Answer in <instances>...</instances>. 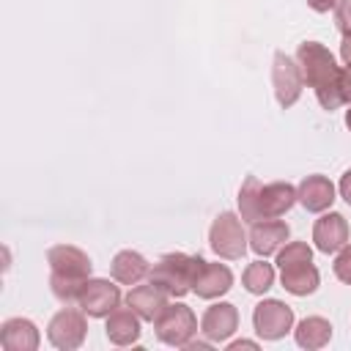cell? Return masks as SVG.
<instances>
[{"instance_id": "cell-1", "label": "cell", "mask_w": 351, "mask_h": 351, "mask_svg": "<svg viewBox=\"0 0 351 351\" xmlns=\"http://www.w3.org/2000/svg\"><path fill=\"white\" fill-rule=\"evenodd\" d=\"M293 203H296V186L288 181L261 184L255 176H247L239 189V217L250 225L258 219L282 217Z\"/></svg>"}, {"instance_id": "cell-2", "label": "cell", "mask_w": 351, "mask_h": 351, "mask_svg": "<svg viewBox=\"0 0 351 351\" xmlns=\"http://www.w3.org/2000/svg\"><path fill=\"white\" fill-rule=\"evenodd\" d=\"M296 63L302 69V80L315 90L321 107L329 110V112L337 110L343 101H340V93H337L340 66L335 63V55L318 41H304L296 49Z\"/></svg>"}, {"instance_id": "cell-3", "label": "cell", "mask_w": 351, "mask_h": 351, "mask_svg": "<svg viewBox=\"0 0 351 351\" xmlns=\"http://www.w3.org/2000/svg\"><path fill=\"white\" fill-rule=\"evenodd\" d=\"M47 263L52 269L49 288L60 302H77L85 280L90 277V258L71 244H55L47 250Z\"/></svg>"}, {"instance_id": "cell-4", "label": "cell", "mask_w": 351, "mask_h": 351, "mask_svg": "<svg viewBox=\"0 0 351 351\" xmlns=\"http://www.w3.org/2000/svg\"><path fill=\"white\" fill-rule=\"evenodd\" d=\"M203 263H206V261H203L200 255L167 252V255H162V258L154 263V269L148 271V280H151L154 285H159L167 296L181 299V296H186V293L192 291L195 277H197V271L203 269Z\"/></svg>"}, {"instance_id": "cell-5", "label": "cell", "mask_w": 351, "mask_h": 351, "mask_svg": "<svg viewBox=\"0 0 351 351\" xmlns=\"http://www.w3.org/2000/svg\"><path fill=\"white\" fill-rule=\"evenodd\" d=\"M241 222L244 219L239 214H233V211H222V214L214 217V222L208 228V244H211V250L219 258L236 261V258H241L247 252L250 236L244 233V225Z\"/></svg>"}, {"instance_id": "cell-6", "label": "cell", "mask_w": 351, "mask_h": 351, "mask_svg": "<svg viewBox=\"0 0 351 351\" xmlns=\"http://www.w3.org/2000/svg\"><path fill=\"white\" fill-rule=\"evenodd\" d=\"M154 329H156V337L165 343V346H173V348H184L195 335H197V318L192 313V307L176 302V304H165V310L156 315L154 321Z\"/></svg>"}, {"instance_id": "cell-7", "label": "cell", "mask_w": 351, "mask_h": 351, "mask_svg": "<svg viewBox=\"0 0 351 351\" xmlns=\"http://www.w3.org/2000/svg\"><path fill=\"white\" fill-rule=\"evenodd\" d=\"M77 307L90 318H107L112 310L121 307V288L110 280L88 277L77 296Z\"/></svg>"}, {"instance_id": "cell-8", "label": "cell", "mask_w": 351, "mask_h": 351, "mask_svg": "<svg viewBox=\"0 0 351 351\" xmlns=\"http://www.w3.org/2000/svg\"><path fill=\"white\" fill-rule=\"evenodd\" d=\"M85 335H88V321H85V313L82 310H74V307H63L52 315L49 326H47V337L55 348L60 351H74L85 343Z\"/></svg>"}, {"instance_id": "cell-9", "label": "cell", "mask_w": 351, "mask_h": 351, "mask_svg": "<svg viewBox=\"0 0 351 351\" xmlns=\"http://www.w3.org/2000/svg\"><path fill=\"white\" fill-rule=\"evenodd\" d=\"M252 326L263 340H280L293 329V310L280 299H263L252 310Z\"/></svg>"}, {"instance_id": "cell-10", "label": "cell", "mask_w": 351, "mask_h": 351, "mask_svg": "<svg viewBox=\"0 0 351 351\" xmlns=\"http://www.w3.org/2000/svg\"><path fill=\"white\" fill-rule=\"evenodd\" d=\"M271 85H274V96L280 101V107H291L296 104V99L302 96V69L299 63H293L285 52H274V66H271Z\"/></svg>"}, {"instance_id": "cell-11", "label": "cell", "mask_w": 351, "mask_h": 351, "mask_svg": "<svg viewBox=\"0 0 351 351\" xmlns=\"http://www.w3.org/2000/svg\"><path fill=\"white\" fill-rule=\"evenodd\" d=\"M239 329V310L230 302H217L211 304L203 318H200V332L206 335V340L211 343H225L233 332Z\"/></svg>"}, {"instance_id": "cell-12", "label": "cell", "mask_w": 351, "mask_h": 351, "mask_svg": "<svg viewBox=\"0 0 351 351\" xmlns=\"http://www.w3.org/2000/svg\"><path fill=\"white\" fill-rule=\"evenodd\" d=\"M288 236H291V228L282 219H277V217L258 219V222H252V230H250V250L261 258H269L288 241Z\"/></svg>"}, {"instance_id": "cell-13", "label": "cell", "mask_w": 351, "mask_h": 351, "mask_svg": "<svg viewBox=\"0 0 351 351\" xmlns=\"http://www.w3.org/2000/svg\"><path fill=\"white\" fill-rule=\"evenodd\" d=\"M313 241L326 255L343 250L348 244V222H346V217L337 214V211H329L321 219H315V225H313Z\"/></svg>"}, {"instance_id": "cell-14", "label": "cell", "mask_w": 351, "mask_h": 351, "mask_svg": "<svg viewBox=\"0 0 351 351\" xmlns=\"http://www.w3.org/2000/svg\"><path fill=\"white\" fill-rule=\"evenodd\" d=\"M296 200L313 211V214H321L326 211L332 203H335V184L321 176V173H313V176H304L302 184L296 186Z\"/></svg>"}, {"instance_id": "cell-15", "label": "cell", "mask_w": 351, "mask_h": 351, "mask_svg": "<svg viewBox=\"0 0 351 351\" xmlns=\"http://www.w3.org/2000/svg\"><path fill=\"white\" fill-rule=\"evenodd\" d=\"M230 288H233V271L225 263H208L206 261L195 277L192 293H197L200 299H219Z\"/></svg>"}, {"instance_id": "cell-16", "label": "cell", "mask_w": 351, "mask_h": 351, "mask_svg": "<svg viewBox=\"0 0 351 351\" xmlns=\"http://www.w3.org/2000/svg\"><path fill=\"white\" fill-rule=\"evenodd\" d=\"M41 335L30 318H8L0 326V346L5 351H36Z\"/></svg>"}, {"instance_id": "cell-17", "label": "cell", "mask_w": 351, "mask_h": 351, "mask_svg": "<svg viewBox=\"0 0 351 351\" xmlns=\"http://www.w3.org/2000/svg\"><path fill=\"white\" fill-rule=\"evenodd\" d=\"M140 315L126 304V307H118V310H112L110 315H107V326H104V332H107V340L110 343H115V346H132V343H137L140 340Z\"/></svg>"}, {"instance_id": "cell-18", "label": "cell", "mask_w": 351, "mask_h": 351, "mask_svg": "<svg viewBox=\"0 0 351 351\" xmlns=\"http://www.w3.org/2000/svg\"><path fill=\"white\" fill-rule=\"evenodd\" d=\"M126 304L143 318V321H156V315L165 310V304H167V293L159 288V285H154V282H148V285H134L129 293H126Z\"/></svg>"}, {"instance_id": "cell-19", "label": "cell", "mask_w": 351, "mask_h": 351, "mask_svg": "<svg viewBox=\"0 0 351 351\" xmlns=\"http://www.w3.org/2000/svg\"><path fill=\"white\" fill-rule=\"evenodd\" d=\"M280 282L288 293L293 296H307L318 288L321 282V274L318 269L313 266V261H304V263H293V266H285L280 269Z\"/></svg>"}, {"instance_id": "cell-20", "label": "cell", "mask_w": 351, "mask_h": 351, "mask_svg": "<svg viewBox=\"0 0 351 351\" xmlns=\"http://www.w3.org/2000/svg\"><path fill=\"white\" fill-rule=\"evenodd\" d=\"M110 271H112V277H115L118 282H123V285H137L151 269H148V261H145L140 252H134V250H121V252L112 258Z\"/></svg>"}, {"instance_id": "cell-21", "label": "cell", "mask_w": 351, "mask_h": 351, "mask_svg": "<svg viewBox=\"0 0 351 351\" xmlns=\"http://www.w3.org/2000/svg\"><path fill=\"white\" fill-rule=\"evenodd\" d=\"M293 337L302 348L307 351H315V348H324L329 340H332V324L321 315H307L296 324L293 329Z\"/></svg>"}, {"instance_id": "cell-22", "label": "cell", "mask_w": 351, "mask_h": 351, "mask_svg": "<svg viewBox=\"0 0 351 351\" xmlns=\"http://www.w3.org/2000/svg\"><path fill=\"white\" fill-rule=\"evenodd\" d=\"M241 282H244V288H247L250 293L263 296V293L274 285V266L266 263V261H252V263L244 269Z\"/></svg>"}, {"instance_id": "cell-23", "label": "cell", "mask_w": 351, "mask_h": 351, "mask_svg": "<svg viewBox=\"0 0 351 351\" xmlns=\"http://www.w3.org/2000/svg\"><path fill=\"white\" fill-rule=\"evenodd\" d=\"M304 261H313V250L304 241H285L277 250V266L280 269L293 266V263H304Z\"/></svg>"}, {"instance_id": "cell-24", "label": "cell", "mask_w": 351, "mask_h": 351, "mask_svg": "<svg viewBox=\"0 0 351 351\" xmlns=\"http://www.w3.org/2000/svg\"><path fill=\"white\" fill-rule=\"evenodd\" d=\"M332 269H335V277L340 282L351 285V244H346L343 250H337V258H335Z\"/></svg>"}, {"instance_id": "cell-25", "label": "cell", "mask_w": 351, "mask_h": 351, "mask_svg": "<svg viewBox=\"0 0 351 351\" xmlns=\"http://www.w3.org/2000/svg\"><path fill=\"white\" fill-rule=\"evenodd\" d=\"M335 22L343 36H351V0H337L335 3Z\"/></svg>"}, {"instance_id": "cell-26", "label": "cell", "mask_w": 351, "mask_h": 351, "mask_svg": "<svg viewBox=\"0 0 351 351\" xmlns=\"http://www.w3.org/2000/svg\"><path fill=\"white\" fill-rule=\"evenodd\" d=\"M337 93L343 104H351V66H343L337 74Z\"/></svg>"}, {"instance_id": "cell-27", "label": "cell", "mask_w": 351, "mask_h": 351, "mask_svg": "<svg viewBox=\"0 0 351 351\" xmlns=\"http://www.w3.org/2000/svg\"><path fill=\"white\" fill-rule=\"evenodd\" d=\"M337 192H340V197L351 206V170H346L343 176H340V184H337Z\"/></svg>"}, {"instance_id": "cell-28", "label": "cell", "mask_w": 351, "mask_h": 351, "mask_svg": "<svg viewBox=\"0 0 351 351\" xmlns=\"http://www.w3.org/2000/svg\"><path fill=\"white\" fill-rule=\"evenodd\" d=\"M335 3H337V0H307V5H310L313 11H318V14H326L329 8H335Z\"/></svg>"}, {"instance_id": "cell-29", "label": "cell", "mask_w": 351, "mask_h": 351, "mask_svg": "<svg viewBox=\"0 0 351 351\" xmlns=\"http://www.w3.org/2000/svg\"><path fill=\"white\" fill-rule=\"evenodd\" d=\"M340 58L346 60V66H351V36H343V44H340Z\"/></svg>"}, {"instance_id": "cell-30", "label": "cell", "mask_w": 351, "mask_h": 351, "mask_svg": "<svg viewBox=\"0 0 351 351\" xmlns=\"http://www.w3.org/2000/svg\"><path fill=\"white\" fill-rule=\"evenodd\" d=\"M228 348H230V351H239V348H258V343H255V340H233V343H228Z\"/></svg>"}, {"instance_id": "cell-31", "label": "cell", "mask_w": 351, "mask_h": 351, "mask_svg": "<svg viewBox=\"0 0 351 351\" xmlns=\"http://www.w3.org/2000/svg\"><path fill=\"white\" fill-rule=\"evenodd\" d=\"M346 126H348V132H351V104H348V110H346Z\"/></svg>"}]
</instances>
